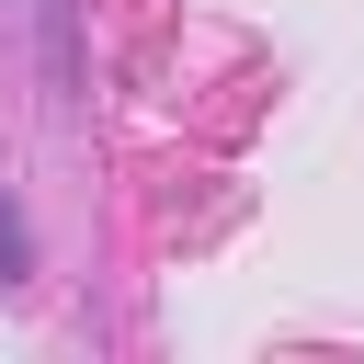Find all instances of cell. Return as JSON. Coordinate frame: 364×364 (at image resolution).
<instances>
[{"instance_id": "1", "label": "cell", "mask_w": 364, "mask_h": 364, "mask_svg": "<svg viewBox=\"0 0 364 364\" xmlns=\"http://www.w3.org/2000/svg\"><path fill=\"white\" fill-rule=\"evenodd\" d=\"M34 273V228H23V205L0 193V284H23Z\"/></svg>"}]
</instances>
